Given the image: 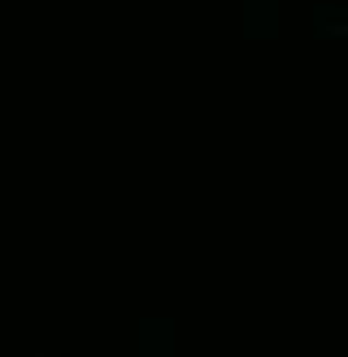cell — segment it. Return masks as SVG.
<instances>
[{
	"mask_svg": "<svg viewBox=\"0 0 348 357\" xmlns=\"http://www.w3.org/2000/svg\"><path fill=\"white\" fill-rule=\"evenodd\" d=\"M139 357H174V323L170 318H144L139 323Z\"/></svg>",
	"mask_w": 348,
	"mask_h": 357,
	"instance_id": "6da1fadb",
	"label": "cell"
},
{
	"mask_svg": "<svg viewBox=\"0 0 348 357\" xmlns=\"http://www.w3.org/2000/svg\"><path fill=\"white\" fill-rule=\"evenodd\" d=\"M313 40L344 44L348 40V13L344 9H318V13H313Z\"/></svg>",
	"mask_w": 348,
	"mask_h": 357,
	"instance_id": "7a4b0ae2",
	"label": "cell"
}]
</instances>
